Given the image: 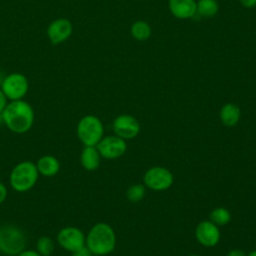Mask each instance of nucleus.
<instances>
[{
    "instance_id": "1",
    "label": "nucleus",
    "mask_w": 256,
    "mask_h": 256,
    "mask_svg": "<svg viewBox=\"0 0 256 256\" xmlns=\"http://www.w3.org/2000/svg\"><path fill=\"white\" fill-rule=\"evenodd\" d=\"M34 117L32 106L23 99L8 102L2 112L3 124L17 134L28 132L33 126Z\"/></svg>"
},
{
    "instance_id": "2",
    "label": "nucleus",
    "mask_w": 256,
    "mask_h": 256,
    "mask_svg": "<svg viewBox=\"0 0 256 256\" xmlns=\"http://www.w3.org/2000/svg\"><path fill=\"white\" fill-rule=\"evenodd\" d=\"M85 245L93 255H108L115 249L116 234L109 224L104 222L96 223L86 235Z\"/></svg>"
},
{
    "instance_id": "3",
    "label": "nucleus",
    "mask_w": 256,
    "mask_h": 256,
    "mask_svg": "<svg viewBox=\"0 0 256 256\" xmlns=\"http://www.w3.org/2000/svg\"><path fill=\"white\" fill-rule=\"evenodd\" d=\"M39 172L36 164L25 160L16 164L10 172L9 182L13 190L17 192H27L37 183Z\"/></svg>"
},
{
    "instance_id": "4",
    "label": "nucleus",
    "mask_w": 256,
    "mask_h": 256,
    "mask_svg": "<svg viewBox=\"0 0 256 256\" xmlns=\"http://www.w3.org/2000/svg\"><path fill=\"white\" fill-rule=\"evenodd\" d=\"M27 238L24 231L12 224L0 227V253L17 256L26 248Z\"/></svg>"
},
{
    "instance_id": "5",
    "label": "nucleus",
    "mask_w": 256,
    "mask_h": 256,
    "mask_svg": "<svg viewBox=\"0 0 256 256\" xmlns=\"http://www.w3.org/2000/svg\"><path fill=\"white\" fill-rule=\"evenodd\" d=\"M76 133L84 146H96L104 136V126L97 116L86 115L79 120Z\"/></svg>"
},
{
    "instance_id": "6",
    "label": "nucleus",
    "mask_w": 256,
    "mask_h": 256,
    "mask_svg": "<svg viewBox=\"0 0 256 256\" xmlns=\"http://www.w3.org/2000/svg\"><path fill=\"white\" fill-rule=\"evenodd\" d=\"M1 89L10 101L23 99L29 89V82L22 73L8 74L1 82Z\"/></svg>"
},
{
    "instance_id": "7",
    "label": "nucleus",
    "mask_w": 256,
    "mask_h": 256,
    "mask_svg": "<svg viewBox=\"0 0 256 256\" xmlns=\"http://www.w3.org/2000/svg\"><path fill=\"white\" fill-rule=\"evenodd\" d=\"M143 181L145 187L154 191H164L169 189L174 181L173 174L165 167L156 166L148 169L144 176Z\"/></svg>"
},
{
    "instance_id": "8",
    "label": "nucleus",
    "mask_w": 256,
    "mask_h": 256,
    "mask_svg": "<svg viewBox=\"0 0 256 256\" xmlns=\"http://www.w3.org/2000/svg\"><path fill=\"white\" fill-rule=\"evenodd\" d=\"M100 155L105 159H117L124 155L127 149V143L117 135L103 136L96 145Z\"/></svg>"
},
{
    "instance_id": "9",
    "label": "nucleus",
    "mask_w": 256,
    "mask_h": 256,
    "mask_svg": "<svg viewBox=\"0 0 256 256\" xmlns=\"http://www.w3.org/2000/svg\"><path fill=\"white\" fill-rule=\"evenodd\" d=\"M86 236L77 227L67 226L62 228L57 234V243L61 248L72 252L85 245Z\"/></svg>"
},
{
    "instance_id": "10",
    "label": "nucleus",
    "mask_w": 256,
    "mask_h": 256,
    "mask_svg": "<svg viewBox=\"0 0 256 256\" xmlns=\"http://www.w3.org/2000/svg\"><path fill=\"white\" fill-rule=\"evenodd\" d=\"M112 126L115 135L124 140L133 139L140 132V124L138 120L128 114L117 116L114 119Z\"/></svg>"
},
{
    "instance_id": "11",
    "label": "nucleus",
    "mask_w": 256,
    "mask_h": 256,
    "mask_svg": "<svg viewBox=\"0 0 256 256\" xmlns=\"http://www.w3.org/2000/svg\"><path fill=\"white\" fill-rule=\"evenodd\" d=\"M73 32V25L67 18H57L53 20L47 28V36L54 45L65 42Z\"/></svg>"
},
{
    "instance_id": "12",
    "label": "nucleus",
    "mask_w": 256,
    "mask_h": 256,
    "mask_svg": "<svg viewBox=\"0 0 256 256\" xmlns=\"http://www.w3.org/2000/svg\"><path fill=\"white\" fill-rule=\"evenodd\" d=\"M220 230L210 220L201 221L195 230L197 241L204 247H214L220 241Z\"/></svg>"
},
{
    "instance_id": "13",
    "label": "nucleus",
    "mask_w": 256,
    "mask_h": 256,
    "mask_svg": "<svg viewBox=\"0 0 256 256\" xmlns=\"http://www.w3.org/2000/svg\"><path fill=\"white\" fill-rule=\"evenodd\" d=\"M172 14L180 19L193 17L197 12V3L194 0H169Z\"/></svg>"
},
{
    "instance_id": "14",
    "label": "nucleus",
    "mask_w": 256,
    "mask_h": 256,
    "mask_svg": "<svg viewBox=\"0 0 256 256\" xmlns=\"http://www.w3.org/2000/svg\"><path fill=\"white\" fill-rule=\"evenodd\" d=\"M39 175L45 177L55 176L60 170V162L53 155H43L35 163Z\"/></svg>"
},
{
    "instance_id": "15",
    "label": "nucleus",
    "mask_w": 256,
    "mask_h": 256,
    "mask_svg": "<svg viewBox=\"0 0 256 256\" xmlns=\"http://www.w3.org/2000/svg\"><path fill=\"white\" fill-rule=\"evenodd\" d=\"M101 155L96 146H84L80 154V163L88 171H94L100 166Z\"/></svg>"
},
{
    "instance_id": "16",
    "label": "nucleus",
    "mask_w": 256,
    "mask_h": 256,
    "mask_svg": "<svg viewBox=\"0 0 256 256\" xmlns=\"http://www.w3.org/2000/svg\"><path fill=\"white\" fill-rule=\"evenodd\" d=\"M241 112L237 105L233 103L225 104L220 110V119L227 127L235 126L240 120Z\"/></svg>"
},
{
    "instance_id": "17",
    "label": "nucleus",
    "mask_w": 256,
    "mask_h": 256,
    "mask_svg": "<svg viewBox=\"0 0 256 256\" xmlns=\"http://www.w3.org/2000/svg\"><path fill=\"white\" fill-rule=\"evenodd\" d=\"M209 220L217 226H224L231 220V214L228 209L224 207H217L211 211Z\"/></svg>"
},
{
    "instance_id": "18",
    "label": "nucleus",
    "mask_w": 256,
    "mask_h": 256,
    "mask_svg": "<svg viewBox=\"0 0 256 256\" xmlns=\"http://www.w3.org/2000/svg\"><path fill=\"white\" fill-rule=\"evenodd\" d=\"M218 11L216 0H199L197 3V12L205 17H212Z\"/></svg>"
},
{
    "instance_id": "19",
    "label": "nucleus",
    "mask_w": 256,
    "mask_h": 256,
    "mask_svg": "<svg viewBox=\"0 0 256 256\" xmlns=\"http://www.w3.org/2000/svg\"><path fill=\"white\" fill-rule=\"evenodd\" d=\"M131 33L135 39L144 41L147 38H149V36L151 34V28L146 22L137 21L132 25Z\"/></svg>"
},
{
    "instance_id": "20",
    "label": "nucleus",
    "mask_w": 256,
    "mask_h": 256,
    "mask_svg": "<svg viewBox=\"0 0 256 256\" xmlns=\"http://www.w3.org/2000/svg\"><path fill=\"white\" fill-rule=\"evenodd\" d=\"M55 248L54 241L48 236H41L36 242V251L41 256H50Z\"/></svg>"
},
{
    "instance_id": "21",
    "label": "nucleus",
    "mask_w": 256,
    "mask_h": 256,
    "mask_svg": "<svg viewBox=\"0 0 256 256\" xmlns=\"http://www.w3.org/2000/svg\"><path fill=\"white\" fill-rule=\"evenodd\" d=\"M145 188H146L145 185H142V184H133L129 186L126 191L127 199L133 203L141 201L145 196V192H146Z\"/></svg>"
},
{
    "instance_id": "22",
    "label": "nucleus",
    "mask_w": 256,
    "mask_h": 256,
    "mask_svg": "<svg viewBox=\"0 0 256 256\" xmlns=\"http://www.w3.org/2000/svg\"><path fill=\"white\" fill-rule=\"evenodd\" d=\"M71 256H93V254L91 253L89 248L86 245H84V246L72 251Z\"/></svg>"
},
{
    "instance_id": "23",
    "label": "nucleus",
    "mask_w": 256,
    "mask_h": 256,
    "mask_svg": "<svg viewBox=\"0 0 256 256\" xmlns=\"http://www.w3.org/2000/svg\"><path fill=\"white\" fill-rule=\"evenodd\" d=\"M7 104H8V98L6 97V95L4 94L2 89L0 88V114H2V112L4 111Z\"/></svg>"
},
{
    "instance_id": "24",
    "label": "nucleus",
    "mask_w": 256,
    "mask_h": 256,
    "mask_svg": "<svg viewBox=\"0 0 256 256\" xmlns=\"http://www.w3.org/2000/svg\"><path fill=\"white\" fill-rule=\"evenodd\" d=\"M7 194H8L7 187L2 182H0V204H2L6 200Z\"/></svg>"
},
{
    "instance_id": "25",
    "label": "nucleus",
    "mask_w": 256,
    "mask_h": 256,
    "mask_svg": "<svg viewBox=\"0 0 256 256\" xmlns=\"http://www.w3.org/2000/svg\"><path fill=\"white\" fill-rule=\"evenodd\" d=\"M17 256H41L36 250H30V249H24L22 252H20Z\"/></svg>"
},
{
    "instance_id": "26",
    "label": "nucleus",
    "mask_w": 256,
    "mask_h": 256,
    "mask_svg": "<svg viewBox=\"0 0 256 256\" xmlns=\"http://www.w3.org/2000/svg\"><path fill=\"white\" fill-rule=\"evenodd\" d=\"M226 256H246V253L241 249H232L227 253Z\"/></svg>"
},
{
    "instance_id": "27",
    "label": "nucleus",
    "mask_w": 256,
    "mask_h": 256,
    "mask_svg": "<svg viewBox=\"0 0 256 256\" xmlns=\"http://www.w3.org/2000/svg\"><path fill=\"white\" fill-rule=\"evenodd\" d=\"M241 4L247 8H252L256 6V0H240Z\"/></svg>"
},
{
    "instance_id": "28",
    "label": "nucleus",
    "mask_w": 256,
    "mask_h": 256,
    "mask_svg": "<svg viewBox=\"0 0 256 256\" xmlns=\"http://www.w3.org/2000/svg\"><path fill=\"white\" fill-rule=\"evenodd\" d=\"M246 256H256V250H252V251H250Z\"/></svg>"
},
{
    "instance_id": "29",
    "label": "nucleus",
    "mask_w": 256,
    "mask_h": 256,
    "mask_svg": "<svg viewBox=\"0 0 256 256\" xmlns=\"http://www.w3.org/2000/svg\"><path fill=\"white\" fill-rule=\"evenodd\" d=\"M3 123V118H2V114H0V124Z\"/></svg>"
},
{
    "instance_id": "30",
    "label": "nucleus",
    "mask_w": 256,
    "mask_h": 256,
    "mask_svg": "<svg viewBox=\"0 0 256 256\" xmlns=\"http://www.w3.org/2000/svg\"><path fill=\"white\" fill-rule=\"evenodd\" d=\"M189 256H199V255H196V254H191V255H189Z\"/></svg>"
},
{
    "instance_id": "31",
    "label": "nucleus",
    "mask_w": 256,
    "mask_h": 256,
    "mask_svg": "<svg viewBox=\"0 0 256 256\" xmlns=\"http://www.w3.org/2000/svg\"><path fill=\"white\" fill-rule=\"evenodd\" d=\"M93 256H96V255H93Z\"/></svg>"
},
{
    "instance_id": "32",
    "label": "nucleus",
    "mask_w": 256,
    "mask_h": 256,
    "mask_svg": "<svg viewBox=\"0 0 256 256\" xmlns=\"http://www.w3.org/2000/svg\"><path fill=\"white\" fill-rule=\"evenodd\" d=\"M0 34H1V33H0Z\"/></svg>"
}]
</instances>
